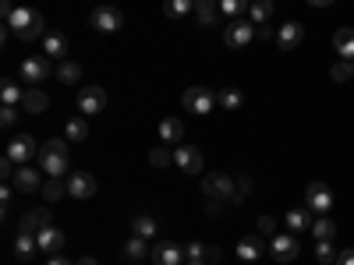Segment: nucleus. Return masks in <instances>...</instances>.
I'll use <instances>...</instances> for the list:
<instances>
[{"label":"nucleus","instance_id":"nucleus-1","mask_svg":"<svg viewBox=\"0 0 354 265\" xmlns=\"http://www.w3.org/2000/svg\"><path fill=\"white\" fill-rule=\"evenodd\" d=\"M36 163H39V170H43L46 177H64V173H71L68 141H64V138H50V141H43Z\"/></svg>","mask_w":354,"mask_h":265},{"label":"nucleus","instance_id":"nucleus-21","mask_svg":"<svg viewBox=\"0 0 354 265\" xmlns=\"http://www.w3.org/2000/svg\"><path fill=\"white\" fill-rule=\"evenodd\" d=\"M220 0H195V18H198V25H205V28H213L216 21H220Z\"/></svg>","mask_w":354,"mask_h":265},{"label":"nucleus","instance_id":"nucleus-46","mask_svg":"<svg viewBox=\"0 0 354 265\" xmlns=\"http://www.w3.org/2000/svg\"><path fill=\"white\" fill-rule=\"evenodd\" d=\"M333 265H354V248H347V251H340Z\"/></svg>","mask_w":354,"mask_h":265},{"label":"nucleus","instance_id":"nucleus-23","mask_svg":"<svg viewBox=\"0 0 354 265\" xmlns=\"http://www.w3.org/2000/svg\"><path fill=\"white\" fill-rule=\"evenodd\" d=\"M333 50L340 53V61H354V28H337L333 32Z\"/></svg>","mask_w":354,"mask_h":265},{"label":"nucleus","instance_id":"nucleus-49","mask_svg":"<svg viewBox=\"0 0 354 265\" xmlns=\"http://www.w3.org/2000/svg\"><path fill=\"white\" fill-rule=\"evenodd\" d=\"M11 14H15V8H11V0H0V18H4V21H8Z\"/></svg>","mask_w":354,"mask_h":265},{"label":"nucleus","instance_id":"nucleus-26","mask_svg":"<svg viewBox=\"0 0 354 265\" xmlns=\"http://www.w3.org/2000/svg\"><path fill=\"white\" fill-rule=\"evenodd\" d=\"M46 106H50V99H46L43 88H28L25 99H21V110H25V113H43Z\"/></svg>","mask_w":354,"mask_h":265},{"label":"nucleus","instance_id":"nucleus-22","mask_svg":"<svg viewBox=\"0 0 354 265\" xmlns=\"http://www.w3.org/2000/svg\"><path fill=\"white\" fill-rule=\"evenodd\" d=\"M266 248H270V244H262L259 233H248V237L238 244V258H241V262H255V258H262Z\"/></svg>","mask_w":354,"mask_h":265},{"label":"nucleus","instance_id":"nucleus-28","mask_svg":"<svg viewBox=\"0 0 354 265\" xmlns=\"http://www.w3.org/2000/svg\"><path fill=\"white\" fill-rule=\"evenodd\" d=\"M312 233H315V241H333L337 237V223L330 216H315L312 219Z\"/></svg>","mask_w":354,"mask_h":265},{"label":"nucleus","instance_id":"nucleus-14","mask_svg":"<svg viewBox=\"0 0 354 265\" xmlns=\"http://www.w3.org/2000/svg\"><path fill=\"white\" fill-rule=\"evenodd\" d=\"M174 163L177 166H181L185 173H202V153L195 149V145H188V141H181V145H177V153H174Z\"/></svg>","mask_w":354,"mask_h":265},{"label":"nucleus","instance_id":"nucleus-33","mask_svg":"<svg viewBox=\"0 0 354 265\" xmlns=\"http://www.w3.org/2000/svg\"><path fill=\"white\" fill-rule=\"evenodd\" d=\"M131 233H135V237H145V241L156 237V219L153 216H135L131 219Z\"/></svg>","mask_w":354,"mask_h":265},{"label":"nucleus","instance_id":"nucleus-38","mask_svg":"<svg viewBox=\"0 0 354 265\" xmlns=\"http://www.w3.org/2000/svg\"><path fill=\"white\" fill-rule=\"evenodd\" d=\"M337 255H340V251H333V241H315V258H319L322 265H333Z\"/></svg>","mask_w":354,"mask_h":265},{"label":"nucleus","instance_id":"nucleus-24","mask_svg":"<svg viewBox=\"0 0 354 265\" xmlns=\"http://www.w3.org/2000/svg\"><path fill=\"white\" fill-rule=\"evenodd\" d=\"M248 21L252 25H270L273 21V0H252L248 4Z\"/></svg>","mask_w":354,"mask_h":265},{"label":"nucleus","instance_id":"nucleus-35","mask_svg":"<svg viewBox=\"0 0 354 265\" xmlns=\"http://www.w3.org/2000/svg\"><path fill=\"white\" fill-rule=\"evenodd\" d=\"M78 78H82L78 61H61V68H57V81H64V85H78Z\"/></svg>","mask_w":354,"mask_h":265},{"label":"nucleus","instance_id":"nucleus-8","mask_svg":"<svg viewBox=\"0 0 354 265\" xmlns=\"http://www.w3.org/2000/svg\"><path fill=\"white\" fill-rule=\"evenodd\" d=\"M298 251H301L298 233H273V237H270V255L277 262H294V258H298Z\"/></svg>","mask_w":354,"mask_h":265},{"label":"nucleus","instance_id":"nucleus-52","mask_svg":"<svg viewBox=\"0 0 354 265\" xmlns=\"http://www.w3.org/2000/svg\"><path fill=\"white\" fill-rule=\"evenodd\" d=\"M75 265H100V262H96V258H78Z\"/></svg>","mask_w":354,"mask_h":265},{"label":"nucleus","instance_id":"nucleus-36","mask_svg":"<svg viewBox=\"0 0 354 265\" xmlns=\"http://www.w3.org/2000/svg\"><path fill=\"white\" fill-rule=\"evenodd\" d=\"M248 4H252V0H220V14L234 21V18H241L248 11Z\"/></svg>","mask_w":354,"mask_h":265},{"label":"nucleus","instance_id":"nucleus-2","mask_svg":"<svg viewBox=\"0 0 354 265\" xmlns=\"http://www.w3.org/2000/svg\"><path fill=\"white\" fill-rule=\"evenodd\" d=\"M4 25L11 28V36H18L21 43H32V39H43L46 36V18L36 8H15V14Z\"/></svg>","mask_w":354,"mask_h":265},{"label":"nucleus","instance_id":"nucleus-11","mask_svg":"<svg viewBox=\"0 0 354 265\" xmlns=\"http://www.w3.org/2000/svg\"><path fill=\"white\" fill-rule=\"evenodd\" d=\"M96 177L93 173H85V170H75V173H68V195L71 198H78V202H85V198H93L96 195Z\"/></svg>","mask_w":354,"mask_h":265},{"label":"nucleus","instance_id":"nucleus-25","mask_svg":"<svg viewBox=\"0 0 354 265\" xmlns=\"http://www.w3.org/2000/svg\"><path fill=\"white\" fill-rule=\"evenodd\" d=\"M25 92H21V85L15 78H8L4 85H0V106H21Z\"/></svg>","mask_w":354,"mask_h":265},{"label":"nucleus","instance_id":"nucleus-18","mask_svg":"<svg viewBox=\"0 0 354 265\" xmlns=\"http://www.w3.org/2000/svg\"><path fill=\"white\" fill-rule=\"evenodd\" d=\"M43 50H46L50 61H64V53H68L71 46H68V36H64V32H57V28H50V32L43 36Z\"/></svg>","mask_w":354,"mask_h":265},{"label":"nucleus","instance_id":"nucleus-3","mask_svg":"<svg viewBox=\"0 0 354 265\" xmlns=\"http://www.w3.org/2000/svg\"><path fill=\"white\" fill-rule=\"evenodd\" d=\"M181 103H185V106H188L192 113L205 117V113H213V110L220 106V96L213 92V88H205V85H192V88H185Z\"/></svg>","mask_w":354,"mask_h":265},{"label":"nucleus","instance_id":"nucleus-13","mask_svg":"<svg viewBox=\"0 0 354 265\" xmlns=\"http://www.w3.org/2000/svg\"><path fill=\"white\" fill-rule=\"evenodd\" d=\"M202 191L209 195V198H234V191H238V184L230 181L227 173H205V181H202Z\"/></svg>","mask_w":354,"mask_h":265},{"label":"nucleus","instance_id":"nucleus-32","mask_svg":"<svg viewBox=\"0 0 354 265\" xmlns=\"http://www.w3.org/2000/svg\"><path fill=\"white\" fill-rule=\"evenodd\" d=\"M216 96H220V106L223 110H241L245 106V92H241V88H234V85L230 88H220Z\"/></svg>","mask_w":354,"mask_h":265},{"label":"nucleus","instance_id":"nucleus-27","mask_svg":"<svg viewBox=\"0 0 354 265\" xmlns=\"http://www.w3.org/2000/svg\"><path fill=\"white\" fill-rule=\"evenodd\" d=\"M192 11H195V0H167V4H163V14H167V18H174V21L188 18Z\"/></svg>","mask_w":354,"mask_h":265},{"label":"nucleus","instance_id":"nucleus-42","mask_svg":"<svg viewBox=\"0 0 354 265\" xmlns=\"http://www.w3.org/2000/svg\"><path fill=\"white\" fill-rule=\"evenodd\" d=\"M15 121H18V106H4V110H0V124H4V128H15Z\"/></svg>","mask_w":354,"mask_h":265},{"label":"nucleus","instance_id":"nucleus-48","mask_svg":"<svg viewBox=\"0 0 354 265\" xmlns=\"http://www.w3.org/2000/svg\"><path fill=\"white\" fill-rule=\"evenodd\" d=\"M46 265H75V262L64 258V255H46Z\"/></svg>","mask_w":354,"mask_h":265},{"label":"nucleus","instance_id":"nucleus-45","mask_svg":"<svg viewBox=\"0 0 354 265\" xmlns=\"http://www.w3.org/2000/svg\"><path fill=\"white\" fill-rule=\"evenodd\" d=\"M15 170H18V166H15V159H11V156H4V163H0V177H4V181H11Z\"/></svg>","mask_w":354,"mask_h":265},{"label":"nucleus","instance_id":"nucleus-37","mask_svg":"<svg viewBox=\"0 0 354 265\" xmlns=\"http://www.w3.org/2000/svg\"><path fill=\"white\" fill-rule=\"evenodd\" d=\"M64 135H68V141H82V138H88V124L82 121V117H71Z\"/></svg>","mask_w":354,"mask_h":265},{"label":"nucleus","instance_id":"nucleus-50","mask_svg":"<svg viewBox=\"0 0 354 265\" xmlns=\"http://www.w3.org/2000/svg\"><path fill=\"white\" fill-rule=\"evenodd\" d=\"M0 202H4V213H8V205H11V188H0Z\"/></svg>","mask_w":354,"mask_h":265},{"label":"nucleus","instance_id":"nucleus-10","mask_svg":"<svg viewBox=\"0 0 354 265\" xmlns=\"http://www.w3.org/2000/svg\"><path fill=\"white\" fill-rule=\"evenodd\" d=\"M8 156H11L15 163H32V159L39 156V145H36L32 135H15V138L8 141Z\"/></svg>","mask_w":354,"mask_h":265},{"label":"nucleus","instance_id":"nucleus-29","mask_svg":"<svg viewBox=\"0 0 354 265\" xmlns=\"http://www.w3.org/2000/svg\"><path fill=\"white\" fill-rule=\"evenodd\" d=\"M39 251V241H36V233H21L18 230V241H15V255L18 258H32Z\"/></svg>","mask_w":354,"mask_h":265},{"label":"nucleus","instance_id":"nucleus-43","mask_svg":"<svg viewBox=\"0 0 354 265\" xmlns=\"http://www.w3.org/2000/svg\"><path fill=\"white\" fill-rule=\"evenodd\" d=\"M185 255H188V258H205V255H209V248L198 244V241H192V244L185 248Z\"/></svg>","mask_w":354,"mask_h":265},{"label":"nucleus","instance_id":"nucleus-6","mask_svg":"<svg viewBox=\"0 0 354 265\" xmlns=\"http://www.w3.org/2000/svg\"><path fill=\"white\" fill-rule=\"evenodd\" d=\"M106 110V88L100 85H82L78 88V113L82 117H96Z\"/></svg>","mask_w":354,"mask_h":265},{"label":"nucleus","instance_id":"nucleus-51","mask_svg":"<svg viewBox=\"0 0 354 265\" xmlns=\"http://www.w3.org/2000/svg\"><path fill=\"white\" fill-rule=\"evenodd\" d=\"M305 4H312V8H330L333 0H305Z\"/></svg>","mask_w":354,"mask_h":265},{"label":"nucleus","instance_id":"nucleus-15","mask_svg":"<svg viewBox=\"0 0 354 265\" xmlns=\"http://www.w3.org/2000/svg\"><path fill=\"white\" fill-rule=\"evenodd\" d=\"M156 265H181L188 255H185V248L181 244H174V241H160V244H153V255H149Z\"/></svg>","mask_w":354,"mask_h":265},{"label":"nucleus","instance_id":"nucleus-12","mask_svg":"<svg viewBox=\"0 0 354 265\" xmlns=\"http://www.w3.org/2000/svg\"><path fill=\"white\" fill-rule=\"evenodd\" d=\"M11 184H15V191H21V195H32V191H43V177H39L36 166L21 163V166L15 170V177H11Z\"/></svg>","mask_w":354,"mask_h":265},{"label":"nucleus","instance_id":"nucleus-7","mask_svg":"<svg viewBox=\"0 0 354 265\" xmlns=\"http://www.w3.org/2000/svg\"><path fill=\"white\" fill-rule=\"evenodd\" d=\"M18 75H21V81H28V85L46 81V78H50V57H46V53H32V57H25Z\"/></svg>","mask_w":354,"mask_h":265},{"label":"nucleus","instance_id":"nucleus-16","mask_svg":"<svg viewBox=\"0 0 354 265\" xmlns=\"http://www.w3.org/2000/svg\"><path fill=\"white\" fill-rule=\"evenodd\" d=\"M301 39H305V28H301L298 21H283V25L277 28V46H280V50H298Z\"/></svg>","mask_w":354,"mask_h":265},{"label":"nucleus","instance_id":"nucleus-40","mask_svg":"<svg viewBox=\"0 0 354 265\" xmlns=\"http://www.w3.org/2000/svg\"><path fill=\"white\" fill-rule=\"evenodd\" d=\"M149 163H153V166H160V170H163V166H167V163H174V153H170V149H167V145H156V149H153V153H149Z\"/></svg>","mask_w":354,"mask_h":265},{"label":"nucleus","instance_id":"nucleus-5","mask_svg":"<svg viewBox=\"0 0 354 265\" xmlns=\"http://www.w3.org/2000/svg\"><path fill=\"white\" fill-rule=\"evenodd\" d=\"M305 205H308V213H315V216H330L333 213V191L322 181H312L305 188Z\"/></svg>","mask_w":354,"mask_h":265},{"label":"nucleus","instance_id":"nucleus-53","mask_svg":"<svg viewBox=\"0 0 354 265\" xmlns=\"http://www.w3.org/2000/svg\"><path fill=\"white\" fill-rule=\"evenodd\" d=\"M188 265H209V262H205V258H188Z\"/></svg>","mask_w":354,"mask_h":265},{"label":"nucleus","instance_id":"nucleus-30","mask_svg":"<svg viewBox=\"0 0 354 265\" xmlns=\"http://www.w3.org/2000/svg\"><path fill=\"white\" fill-rule=\"evenodd\" d=\"M145 255H153V248L145 244V237H135V233H131V241L124 244V258L128 262H142Z\"/></svg>","mask_w":354,"mask_h":265},{"label":"nucleus","instance_id":"nucleus-39","mask_svg":"<svg viewBox=\"0 0 354 265\" xmlns=\"http://www.w3.org/2000/svg\"><path fill=\"white\" fill-rule=\"evenodd\" d=\"M330 78H333V81H347V78H354V61H337V64L330 68Z\"/></svg>","mask_w":354,"mask_h":265},{"label":"nucleus","instance_id":"nucleus-34","mask_svg":"<svg viewBox=\"0 0 354 265\" xmlns=\"http://www.w3.org/2000/svg\"><path fill=\"white\" fill-rule=\"evenodd\" d=\"M39 195H43L46 202H61V198L68 195V184L61 181V177H50V181L43 184V191H39Z\"/></svg>","mask_w":354,"mask_h":265},{"label":"nucleus","instance_id":"nucleus-9","mask_svg":"<svg viewBox=\"0 0 354 265\" xmlns=\"http://www.w3.org/2000/svg\"><path fill=\"white\" fill-rule=\"evenodd\" d=\"M255 39V25L252 21H241V18H234L230 25H227V32H223V43L230 46V50H241V46H248Z\"/></svg>","mask_w":354,"mask_h":265},{"label":"nucleus","instance_id":"nucleus-44","mask_svg":"<svg viewBox=\"0 0 354 265\" xmlns=\"http://www.w3.org/2000/svg\"><path fill=\"white\" fill-rule=\"evenodd\" d=\"M248 191H252V177H241V181H238V191H234V202H245Z\"/></svg>","mask_w":354,"mask_h":265},{"label":"nucleus","instance_id":"nucleus-17","mask_svg":"<svg viewBox=\"0 0 354 265\" xmlns=\"http://www.w3.org/2000/svg\"><path fill=\"white\" fill-rule=\"evenodd\" d=\"M160 141L163 145H181L185 141V121L181 117H163L160 121Z\"/></svg>","mask_w":354,"mask_h":265},{"label":"nucleus","instance_id":"nucleus-19","mask_svg":"<svg viewBox=\"0 0 354 265\" xmlns=\"http://www.w3.org/2000/svg\"><path fill=\"white\" fill-rule=\"evenodd\" d=\"M36 241H39V251H46V255H61V251H64V233L57 230V226L39 230V233H36Z\"/></svg>","mask_w":354,"mask_h":265},{"label":"nucleus","instance_id":"nucleus-41","mask_svg":"<svg viewBox=\"0 0 354 265\" xmlns=\"http://www.w3.org/2000/svg\"><path fill=\"white\" fill-rule=\"evenodd\" d=\"M259 233H266V237H273V233H280V223L273 216H262L259 219Z\"/></svg>","mask_w":354,"mask_h":265},{"label":"nucleus","instance_id":"nucleus-20","mask_svg":"<svg viewBox=\"0 0 354 265\" xmlns=\"http://www.w3.org/2000/svg\"><path fill=\"white\" fill-rule=\"evenodd\" d=\"M50 219H53L50 209H32V213H25V216H21V233H39V230L53 226Z\"/></svg>","mask_w":354,"mask_h":265},{"label":"nucleus","instance_id":"nucleus-4","mask_svg":"<svg viewBox=\"0 0 354 265\" xmlns=\"http://www.w3.org/2000/svg\"><path fill=\"white\" fill-rule=\"evenodd\" d=\"M88 25H93L96 32L110 36V32H121V28H124V14L117 8H110V4H100L93 14H88Z\"/></svg>","mask_w":354,"mask_h":265},{"label":"nucleus","instance_id":"nucleus-31","mask_svg":"<svg viewBox=\"0 0 354 265\" xmlns=\"http://www.w3.org/2000/svg\"><path fill=\"white\" fill-rule=\"evenodd\" d=\"M308 216H312V213H308V205H305V209H290V213L283 216V223H287V230H290V233H301V230L312 223Z\"/></svg>","mask_w":354,"mask_h":265},{"label":"nucleus","instance_id":"nucleus-47","mask_svg":"<svg viewBox=\"0 0 354 265\" xmlns=\"http://www.w3.org/2000/svg\"><path fill=\"white\" fill-rule=\"evenodd\" d=\"M255 39H273V25H255Z\"/></svg>","mask_w":354,"mask_h":265}]
</instances>
